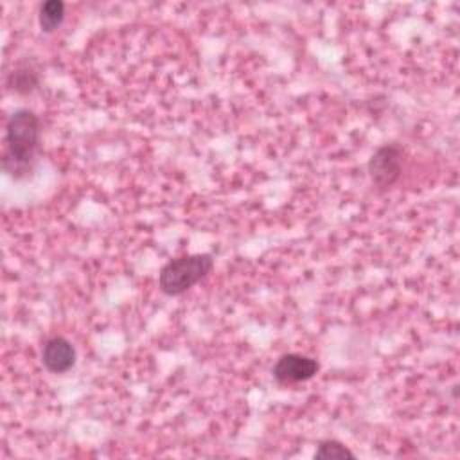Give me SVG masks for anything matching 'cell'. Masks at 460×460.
Segmentation results:
<instances>
[{
	"instance_id": "obj_3",
	"label": "cell",
	"mask_w": 460,
	"mask_h": 460,
	"mask_svg": "<svg viewBox=\"0 0 460 460\" xmlns=\"http://www.w3.org/2000/svg\"><path fill=\"white\" fill-rule=\"evenodd\" d=\"M402 172V151L399 146L386 144L374 151L368 160V174L377 190H388Z\"/></svg>"
},
{
	"instance_id": "obj_1",
	"label": "cell",
	"mask_w": 460,
	"mask_h": 460,
	"mask_svg": "<svg viewBox=\"0 0 460 460\" xmlns=\"http://www.w3.org/2000/svg\"><path fill=\"white\" fill-rule=\"evenodd\" d=\"M41 140L40 117L29 110L20 108L13 111L5 122L2 167L14 180L25 178L32 172L36 155Z\"/></svg>"
},
{
	"instance_id": "obj_4",
	"label": "cell",
	"mask_w": 460,
	"mask_h": 460,
	"mask_svg": "<svg viewBox=\"0 0 460 460\" xmlns=\"http://www.w3.org/2000/svg\"><path fill=\"white\" fill-rule=\"evenodd\" d=\"M318 370H320L318 359L305 354H298V352H288L275 361L271 368V376L280 385H295V383H304L313 379L318 374Z\"/></svg>"
},
{
	"instance_id": "obj_7",
	"label": "cell",
	"mask_w": 460,
	"mask_h": 460,
	"mask_svg": "<svg viewBox=\"0 0 460 460\" xmlns=\"http://www.w3.org/2000/svg\"><path fill=\"white\" fill-rule=\"evenodd\" d=\"M314 458L318 460H345V458H356V455L340 440H334V438H327V440H322L314 451Z\"/></svg>"
},
{
	"instance_id": "obj_5",
	"label": "cell",
	"mask_w": 460,
	"mask_h": 460,
	"mask_svg": "<svg viewBox=\"0 0 460 460\" xmlns=\"http://www.w3.org/2000/svg\"><path fill=\"white\" fill-rule=\"evenodd\" d=\"M77 359V352L65 336H52L41 347V363L50 374L68 372Z\"/></svg>"
},
{
	"instance_id": "obj_8",
	"label": "cell",
	"mask_w": 460,
	"mask_h": 460,
	"mask_svg": "<svg viewBox=\"0 0 460 460\" xmlns=\"http://www.w3.org/2000/svg\"><path fill=\"white\" fill-rule=\"evenodd\" d=\"M38 84V75L29 66H18L9 75V86L18 93H31Z\"/></svg>"
},
{
	"instance_id": "obj_2",
	"label": "cell",
	"mask_w": 460,
	"mask_h": 460,
	"mask_svg": "<svg viewBox=\"0 0 460 460\" xmlns=\"http://www.w3.org/2000/svg\"><path fill=\"white\" fill-rule=\"evenodd\" d=\"M214 268L210 253H189L167 261L158 273V288L167 296H178L201 282Z\"/></svg>"
},
{
	"instance_id": "obj_6",
	"label": "cell",
	"mask_w": 460,
	"mask_h": 460,
	"mask_svg": "<svg viewBox=\"0 0 460 460\" xmlns=\"http://www.w3.org/2000/svg\"><path fill=\"white\" fill-rule=\"evenodd\" d=\"M65 22V2L61 0H47L38 9V23L40 29L47 34L54 32Z\"/></svg>"
}]
</instances>
